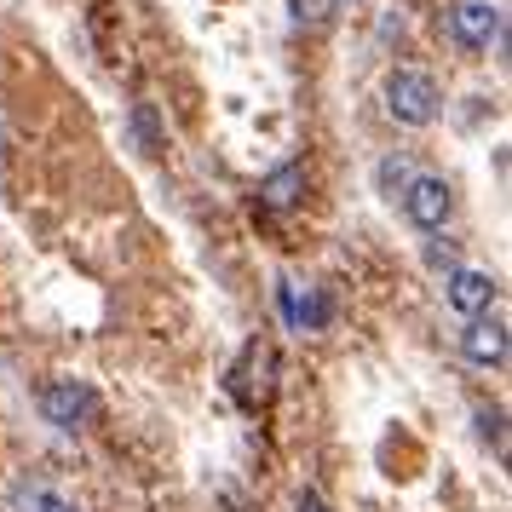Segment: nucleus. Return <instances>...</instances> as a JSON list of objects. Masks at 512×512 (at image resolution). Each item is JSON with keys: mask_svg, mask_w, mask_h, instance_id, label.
I'll return each instance as SVG.
<instances>
[{"mask_svg": "<svg viewBox=\"0 0 512 512\" xmlns=\"http://www.w3.org/2000/svg\"><path fill=\"white\" fill-rule=\"evenodd\" d=\"M438 81L426 70H392L386 75V110H392V121H403V127H426V121H438Z\"/></svg>", "mask_w": 512, "mask_h": 512, "instance_id": "1", "label": "nucleus"}, {"mask_svg": "<svg viewBox=\"0 0 512 512\" xmlns=\"http://www.w3.org/2000/svg\"><path fill=\"white\" fill-rule=\"evenodd\" d=\"M93 409H98V392L87 386V380H52L47 392H41V415H47L52 426H64V432L87 426Z\"/></svg>", "mask_w": 512, "mask_h": 512, "instance_id": "2", "label": "nucleus"}, {"mask_svg": "<svg viewBox=\"0 0 512 512\" xmlns=\"http://www.w3.org/2000/svg\"><path fill=\"white\" fill-rule=\"evenodd\" d=\"M403 213L415 219L420 231H443V219L455 213V190L443 185V179H432V173H420L415 185L403 190Z\"/></svg>", "mask_w": 512, "mask_h": 512, "instance_id": "3", "label": "nucleus"}, {"mask_svg": "<svg viewBox=\"0 0 512 512\" xmlns=\"http://www.w3.org/2000/svg\"><path fill=\"white\" fill-rule=\"evenodd\" d=\"M449 35H455L466 52H484L489 41L501 35V6H489V0H461V6L449 12Z\"/></svg>", "mask_w": 512, "mask_h": 512, "instance_id": "4", "label": "nucleus"}, {"mask_svg": "<svg viewBox=\"0 0 512 512\" xmlns=\"http://www.w3.org/2000/svg\"><path fill=\"white\" fill-rule=\"evenodd\" d=\"M461 351L472 363H501L507 357V317L501 311H484V317H472L461 334Z\"/></svg>", "mask_w": 512, "mask_h": 512, "instance_id": "5", "label": "nucleus"}, {"mask_svg": "<svg viewBox=\"0 0 512 512\" xmlns=\"http://www.w3.org/2000/svg\"><path fill=\"white\" fill-rule=\"evenodd\" d=\"M449 305L461 317H484L495 305V277L489 271H449Z\"/></svg>", "mask_w": 512, "mask_h": 512, "instance_id": "6", "label": "nucleus"}, {"mask_svg": "<svg viewBox=\"0 0 512 512\" xmlns=\"http://www.w3.org/2000/svg\"><path fill=\"white\" fill-rule=\"evenodd\" d=\"M300 196H305V167L300 162H282L277 173H265V185H259V202L277 208V213L300 208Z\"/></svg>", "mask_w": 512, "mask_h": 512, "instance_id": "7", "label": "nucleus"}, {"mask_svg": "<svg viewBox=\"0 0 512 512\" xmlns=\"http://www.w3.org/2000/svg\"><path fill=\"white\" fill-rule=\"evenodd\" d=\"M236 397L242 403H265L271 397V346H248V357H242V369H236Z\"/></svg>", "mask_w": 512, "mask_h": 512, "instance_id": "8", "label": "nucleus"}, {"mask_svg": "<svg viewBox=\"0 0 512 512\" xmlns=\"http://www.w3.org/2000/svg\"><path fill=\"white\" fill-rule=\"evenodd\" d=\"M415 179H420V173H415V162H409V156H386V162L374 167V185H380V196H392V202L415 185Z\"/></svg>", "mask_w": 512, "mask_h": 512, "instance_id": "9", "label": "nucleus"}, {"mask_svg": "<svg viewBox=\"0 0 512 512\" xmlns=\"http://www.w3.org/2000/svg\"><path fill=\"white\" fill-rule=\"evenodd\" d=\"M18 512H75V501H64V495H52L41 484H24L18 489Z\"/></svg>", "mask_w": 512, "mask_h": 512, "instance_id": "10", "label": "nucleus"}, {"mask_svg": "<svg viewBox=\"0 0 512 512\" xmlns=\"http://www.w3.org/2000/svg\"><path fill=\"white\" fill-rule=\"evenodd\" d=\"M133 133H139V150H150V156H156V150H162V127H156V110H150V104H133Z\"/></svg>", "mask_w": 512, "mask_h": 512, "instance_id": "11", "label": "nucleus"}, {"mask_svg": "<svg viewBox=\"0 0 512 512\" xmlns=\"http://www.w3.org/2000/svg\"><path fill=\"white\" fill-rule=\"evenodd\" d=\"M288 6H294V24H328L346 0H288Z\"/></svg>", "mask_w": 512, "mask_h": 512, "instance_id": "12", "label": "nucleus"}, {"mask_svg": "<svg viewBox=\"0 0 512 512\" xmlns=\"http://www.w3.org/2000/svg\"><path fill=\"white\" fill-rule=\"evenodd\" d=\"M478 426H484L489 438H495V449L507 455V438H501V409H484V415H478Z\"/></svg>", "mask_w": 512, "mask_h": 512, "instance_id": "13", "label": "nucleus"}, {"mask_svg": "<svg viewBox=\"0 0 512 512\" xmlns=\"http://www.w3.org/2000/svg\"><path fill=\"white\" fill-rule=\"evenodd\" d=\"M294 512H328V507H323V495H317V489H305L300 501H294Z\"/></svg>", "mask_w": 512, "mask_h": 512, "instance_id": "14", "label": "nucleus"}]
</instances>
